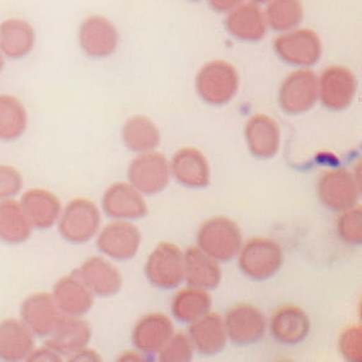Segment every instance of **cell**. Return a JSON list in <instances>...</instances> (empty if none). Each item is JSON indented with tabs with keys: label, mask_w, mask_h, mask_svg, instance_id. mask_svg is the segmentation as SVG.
<instances>
[{
	"label": "cell",
	"mask_w": 362,
	"mask_h": 362,
	"mask_svg": "<svg viewBox=\"0 0 362 362\" xmlns=\"http://www.w3.org/2000/svg\"><path fill=\"white\" fill-rule=\"evenodd\" d=\"M245 139L254 157L269 159L274 157L281 146V130L268 115L257 114L246 124Z\"/></svg>",
	"instance_id": "22"
},
{
	"label": "cell",
	"mask_w": 362,
	"mask_h": 362,
	"mask_svg": "<svg viewBox=\"0 0 362 362\" xmlns=\"http://www.w3.org/2000/svg\"><path fill=\"white\" fill-rule=\"evenodd\" d=\"M275 53L286 64L307 67L321 59L320 37L310 30H294L278 37L274 42Z\"/></svg>",
	"instance_id": "9"
},
{
	"label": "cell",
	"mask_w": 362,
	"mask_h": 362,
	"mask_svg": "<svg viewBox=\"0 0 362 362\" xmlns=\"http://www.w3.org/2000/svg\"><path fill=\"white\" fill-rule=\"evenodd\" d=\"M243 0H209L210 6L218 13L230 12L240 6Z\"/></svg>",
	"instance_id": "39"
},
{
	"label": "cell",
	"mask_w": 362,
	"mask_h": 362,
	"mask_svg": "<svg viewBox=\"0 0 362 362\" xmlns=\"http://www.w3.org/2000/svg\"><path fill=\"white\" fill-rule=\"evenodd\" d=\"M172 173L182 186L204 188L210 185L211 170L205 156L196 148H183L172 160Z\"/></svg>",
	"instance_id": "25"
},
{
	"label": "cell",
	"mask_w": 362,
	"mask_h": 362,
	"mask_svg": "<svg viewBox=\"0 0 362 362\" xmlns=\"http://www.w3.org/2000/svg\"><path fill=\"white\" fill-rule=\"evenodd\" d=\"M199 249L218 262H230L239 254L243 235L239 226L228 217L217 216L206 221L197 235Z\"/></svg>",
	"instance_id": "3"
},
{
	"label": "cell",
	"mask_w": 362,
	"mask_h": 362,
	"mask_svg": "<svg viewBox=\"0 0 362 362\" xmlns=\"http://www.w3.org/2000/svg\"><path fill=\"white\" fill-rule=\"evenodd\" d=\"M339 351L346 360L352 362L362 361L361 326H350L346 328L339 337Z\"/></svg>",
	"instance_id": "37"
},
{
	"label": "cell",
	"mask_w": 362,
	"mask_h": 362,
	"mask_svg": "<svg viewBox=\"0 0 362 362\" xmlns=\"http://www.w3.org/2000/svg\"><path fill=\"white\" fill-rule=\"evenodd\" d=\"M62 356L59 352L51 349L49 346L45 345L42 349L32 351L27 361H61Z\"/></svg>",
	"instance_id": "38"
},
{
	"label": "cell",
	"mask_w": 362,
	"mask_h": 362,
	"mask_svg": "<svg viewBox=\"0 0 362 362\" xmlns=\"http://www.w3.org/2000/svg\"><path fill=\"white\" fill-rule=\"evenodd\" d=\"M62 315L51 293H33L21 305V320L37 337L47 339Z\"/></svg>",
	"instance_id": "12"
},
{
	"label": "cell",
	"mask_w": 362,
	"mask_h": 362,
	"mask_svg": "<svg viewBox=\"0 0 362 362\" xmlns=\"http://www.w3.org/2000/svg\"><path fill=\"white\" fill-rule=\"evenodd\" d=\"M93 336V331L88 322L82 317L64 315L57 326L46 339L45 345L59 352L61 356H69L77 351L85 349Z\"/></svg>",
	"instance_id": "18"
},
{
	"label": "cell",
	"mask_w": 362,
	"mask_h": 362,
	"mask_svg": "<svg viewBox=\"0 0 362 362\" xmlns=\"http://www.w3.org/2000/svg\"><path fill=\"white\" fill-rule=\"evenodd\" d=\"M170 165L163 154L141 153L128 168L129 183L141 194L152 196L162 192L170 183Z\"/></svg>",
	"instance_id": "5"
},
{
	"label": "cell",
	"mask_w": 362,
	"mask_h": 362,
	"mask_svg": "<svg viewBox=\"0 0 362 362\" xmlns=\"http://www.w3.org/2000/svg\"><path fill=\"white\" fill-rule=\"evenodd\" d=\"M185 279L188 286L204 291L215 289L221 281V268L216 260L199 247H188L185 257Z\"/></svg>",
	"instance_id": "27"
},
{
	"label": "cell",
	"mask_w": 362,
	"mask_h": 362,
	"mask_svg": "<svg viewBox=\"0 0 362 362\" xmlns=\"http://www.w3.org/2000/svg\"><path fill=\"white\" fill-rule=\"evenodd\" d=\"M124 146L130 152L146 153L154 151L160 143V133L149 117L134 115L129 117L122 129Z\"/></svg>",
	"instance_id": "30"
},
{
	"label": "cell",
	"mask_w": 362,
	"mask_h": 362,
	"mask_svg": "<svg viewBox=\"0 0 362 362\" xmlns=\"http://www.w3.org/2000/svg\"><path fill=\"white\" fill-rule=\"evenodd\" d=\"M307 313L297 305H284L275 312L270 322L272 334L281 345H298L310 333Z\"/></svg>",
	"instance_id": "24"
},
{
	"label": "cell",
	"mask_w": 362,
	"mask_h": 362,
	"mask_svg": "<svg viewBox=\"0 0 362 362\" xmlns=\"http://www.w3.org/2000/svg\"><path fill=\"white\" fill-rule=\"evenodd\" d=\"M360 187L349 170H336L322 175L318 196L322 204L336 212L349 210L356 205Z\"/></svg>",
	"instance_id": "13"
},
{
	"label": "cell",
	"mask_w": 362,
	"mask_h": 362,
	"mask_svg": "<svg viewBox=\"0 0 362 362\" xmlns=\"http://www.w3.org/2000/svg\"><path fill=\"white\" fill-rule=\"evenodd\" d=\"M78 45L90 59H105L117 51L119 32L110 19L99 14L90 16L80 24Z\"/></svg>",
	"instance_id": "7"
},
{
	"label": "cell",
	"mask_w": 362,
	"mask_h": 362,
	"mask_svg": "<svg viewBox=\"0 0 362 362\" xmlns=\"http://www.w3.org/2000/svg\"><path fill=\"white\" fill-rule=\"evenodd\" d=\"M101 204L106 216L114 220H138L148 214V207L141 193L125 182L111 185L103 194Z\"/></svg>",
	"instance_id": "15"
},
{
	"label": "cell",
	"mask_w": 362,
	"mask_h": 362,
	"mask_svg": "<svg viewBox=\"0 0 362 362\" xmlns=\"http://www.w3.org/2000/svg\"><path fill=\"white\" fill-rule=\"evenodd\" d=\"M101 214L93 201L74 199L64 206L61 212L57 228L61 238L74 244H86L99 234Z\"/></svg>",
	"instance_id": "1"
},
{
	"label": "cell",
	"mask_w": 362,
	"mask_h": 362,
	"mask_svg": "<svg viewBox=\"0 0 362 362\" xmlns=\"http://www.w3.org/2000/svg\"><path fill=\"white\" fill-rule=\"evenodd\" d=\"M33 228L16 199L0 201V243L21 245L30 240Z\"/></svg>",
	"instance_id": "29"
},
{
	"label": "cell",
	"mask_w": 362,
	"mask_h": 362,
	"mask_svg": "<svg viewBox=\"0 0 362 362\" xmlns=\"http://www.w3.org/2000/svg\"><path fill=\"white\" fill-rule=\"evenodd\" d=\"M303 6L300 0H270L265 21L278 32L293 30L303 21Z\"/></svg>",
	"instance_id": "33"
},
{
	"label": "cell",
	"mask_w": 362,
	"mask_h": 362,
	"mask_svg": "<svg viewBox=\"0 0 362 362\" xmlns=\"http://www.w3.org/2000/svg\"><path fill=\"white\" fill-rule=\"evenodd\" d=\"M28 112L22 100L11 94H0V141L12 143L25 133Z\"/></svg>",
	"instance_id": "31"
},
{
	"label": "cell",
	"mask_w": 362,
	"mask_h": 362,
	"mask_svg": "<svg viewBox=\"0 0 362 362\" xmlns=\"http://www.w3.org/2000/svg\"><path fill=\"white\" fill-rule=\"evenodd\" d=\"M146 275L152 286L173 289L185 279L183 254L178 246L162 243L153 250L146 264Z\"/></svg>",
	"instance_id": "6"
},
{
	"label": "cell",
	"mask_w": 362,
	"mask_h": 362,
	"mask_svg": "<svg viewBox=\"0 0 362 362\" xmlns=\"http://www.w3.org/2000/svg\"><path fill=\"white\" fill-rule=\"evenodd\" d=\"M341 239L352 244L361 245L362 243V210L361 207H351L349 210L342 211V215L337 222Z\"/></svg>",
	"instance_id": "34"
},
{
	"label": "cell",
	"mask_w": 362,
	"mask_h": 362,
	"mask_svg": "<svg viewBox=\"0 0 362 362\" xmlns=\"http://www.w3.org/2000/svg\"><path fill=\"white\" fill-rule=\"evenodd\" d=\"M191 1H199V0H191Z\"/></svg>",
	"instance_id": "42"
},
{
	"label": "cell",
	"mask_w": 362,
	"mask_h": 362,
	"mask_svg": "<svg viewBox=\"0 0 362 362\" xmlns=\"http://www.w3.org/2000/svg\"><path fill=\"white\" fill-rule=\"evenodd\" d=\"M318 99V78L312 71L299 70L291 74L281 83L279 105L289 115L310 111Z\"/></svg>",
	"instance_id": "8"
},
{
	"label": "cell",
	"mask_w": 362,
	"mask_h": 362,
	"mask_svg": "<svg viewBox=\"0 0 362 362\" xmlns=\"http://www.w3.org/2000/svg\"><path fill=\"white\" fill-rule=\"evenodd\" d=\"M225 328L230 341L238 346L257 344L265 332L264 315L252 304H238L228 310Z\"/></svg>",
	"instance_id": "14"
},
{
	"label": "cell",
	"mask_w": 362,
	"mask_h": 362,
	"mask_svg": "<svg viewBox=\"0 0 362 362\" xmlns=\"http://www.w3.org/2000/svg\"><path fill=\"white\" fill-rule=\"evenodd\" d=\"M239 88V75L234 66L226 61H211L196 77L199 98L210 105H223L234 99Z\"/></svg>",
	"instance_id": "2"
},
{
	"label": "cell",
	"mask_w": 362,
	"mask_h": 362,
	"mask_svg": "<svg viewBox=\"0 0 362 362\" xmlns=\"http://www.w3.org/2000/svg\"><path fill=\"white\" fill-rule=\"evenodd\" d=\"M228 33L240 41H262L267 30L263 12L254 3L240 4L226 18Z\"/></svg>",
	"instance_id": "28"
},
{
	"label": "cell",
	"mask_w": 362,
	"mask_h": 362,
	"mask_svg": "<svg viewBox=\"0 0 362 362\" xmlns=\"http://www.w3.org/2000/svg\"><path fill=\"white\" fill-rule=\"evenodd\" d=\"M189 339L201 355L215 356L226 345V328L221 315L206 313L189 326Z\"/></svg>",
	"instance_id": "26"
},
{
	"label": "cell",
	"mask_w": 362,
	"mask_h": 362,
	"mask_svg": "<svg viewBox=\"0 0 362 362\" xmlns=\"http://www.w3.org/2000/svg\"><path fill=\"white\" fill-rule=\"evenodd\" d=\"M158 354L159 360L163 362L191 361L193 357L192 341L183 333H177L175 336L172 334V337Z\"/></svg>",
	"instance_id": "35"
},
{
	"label": "cell",
	"mask_w": 362,
	"mask_h": 362,
	"mask_svg": "<svg viewBox=\"0 0 362 362\" xmlns=\"http://www.w3.org/2000/svg\"><path fill=\"white\" fill-rule=\"evenodd\" d=\"M173 334V325L167 315L149 313L135 323L132 341L136 350L146 356L157 355Z\"/></svg>",
	"instance_id": "19"
},
{
	"label": "cell",
	"mask_w": 362,
	"mask_h": 362,
	"mask_svg": "<svg viewBox=\"0 0 362 362\" xmlns=\"http://www.w3.org/2000/svg\"><path fill=\"white\" fill-rule=\"evenodd\" d=\"M77 272L88 289L98 297H112L120 292L123 286L120 272L104 257H88Z\"/></svg>",
	"instance_id": "20"
},
{
	"label": "cell",
	"mask_w": 362,
	"mask_h": 362,
	"mask_svg": "<svg viewBox=\"0 0 362 362\" xmlns=\"http://www.w3.org/2000/svg\"><path fill=\"white\" fill-rule=\"evenodd\" d=\"M35 349V334L22 320L6 318L0 322L1 361H27Z\"/></svg>",
	"instance_id": "21"
},
{
	"label": "cell",
	"mask_w": 362,
	"mask_h": 362,
	"mask_svg": "<svg viewBox=\"0 0 362 362\" xmlns=\"http://www.w3.org/2000/svg\"><path fill=\"white\" fill-rule=\"evenodd\" d=\"M23 175L11 164H0V201L13 199L22 192Z\"/></svg>",
	"instance_id": "36"
},
{
	"label": "cell",
	"mask_w": 362,
	"mask_h": 362,
	"mask_svg": "<svg viewBox=\"0 0 362 362\" xmlns=\"http://www.w3.org/2000/svg\"><path fill=\"white\" fill-rule=\"evenodd\" d=\"M210 294L199 288H187L175 294L172 302V313L177 321L192 323L199 317L209 313L211 308Z\"/></svg>",
	"instance_id": "32"
},
{
	"label": "cell",
	"mask_w": 362,
	"mask_h": 362,
	"mask_svg": "<svg viewBox=\"0 0 362 362\" xmlns=\"http://www.w3.org/2000/svg\"><path fill=\"white\" fill-rule=\"evenodd\" d=\"M4 64H6V57L0 53V72L4 69Z\"/></svg>",
	"instance_id": "40"
},
{
	"label": "cell",
	"mask_w": 362,
	"mask_h": 362,
	"mask_svg": "<svg viewBox=\"0 0 362 362\" xmlns=\"http://www.w3.org/2000/svg\"><path fill=\"white\" fill-rule=\"evenodd\" d=\"M356 90V77L344 66H329L318 80V96L328 110L347 109L355 99Z\"/></svg>",
	"instance_id": "11"
},
{
	"label": "cell",
	"mask_w": 362,
	"mask_h": 362,
	"mask_svg": "<svg viewBox=\"0 0 362 362\" xmlns=\"http://www.w3.org/2000/svg\"><path fill=\"white\" fill-rule=\"evenodd\" d=\"M24 214L35 230H49L57 225L62 204L56 193L46 188H30L21 199Z\"/></svg>",
	"instance_id": "17"
},
{
	"label": "cell",
	"mask_w": 362,
	"mask_h": 362,
	"mask_svg": "<svg viewBox=\"0 0 362 362\" xmlns=\"http://www.w3.org/2000/svg\"><path fill=\"white\" fill-rule=\"evenodd\" d=\"M141 234L129 221L115 220L98 235L96 245L101 254L117 262H127L136 255L141 247Z\"/></svg>",
	"instance_id": "10"
},
{
	"label": "cell",
	"mask_w": 362,
	"mask_h": 362,
	"mask_svg": "<svg viewBox=\"0 0 362 362\" xmlns=\"http://www.w3.org/2000/svg\"><path fill=\"white\" fill-rule=\"evenodd\" d=\"M284 254L275 241L264 238L249 240L240 252L241 272L252 281H265L278 273Z\"/></svg>",
	"instance_id": "4"
},
{
	"label": "cell",
	"mask_w": 362,
	"mask_h": 362,
	"mask_svg": "<svg viewBox=\"0 0 362 362\" xmlns=\"http://www.w3.org/2000/svg\"><path fill=\"white\" fill-rule=\"evenodd\" d=\"M35 45V28L25 19L8 18L0 23V53L6 59H24Z\"/></svg>",
	"instance_id": "23"
},
{
	"label": "cell",
	"mask_w": 362,
	"mask_h": 362,
	"mask_svg": "<svg viewBox=\"0 0 362 362\" xmlns=\"http://www.w3.org/2000/svg\"><path fill=\"white\" fill-rule=\"evenodd\" d=\"M254 3H268L270 0H252Z\"/></svg>",
	"instance_id": "41"
},
{
	"label": "cell",
	"mask_w": 362,
	"mask_h": 362,
	"mask_svg": "<svg viewBox=\"0 0 362 362\" xmlns=\"http://www.w3.org/2000/svg\"><path fill=\"white\" fill-rule=\"evenodd\" d=\"M51 294L64 315L82 317L90 312L94 304V294L77 270L61 276L54 283Z\"/></svg>",
	"instance_id": "16"
}]
</instances>
